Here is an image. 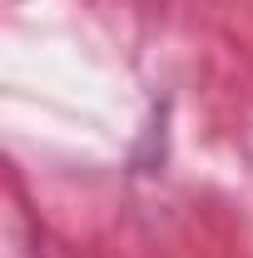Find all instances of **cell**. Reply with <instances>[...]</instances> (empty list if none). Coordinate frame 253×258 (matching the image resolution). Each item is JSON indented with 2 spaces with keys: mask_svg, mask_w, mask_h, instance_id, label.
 Returning a JSON list of instances; mask_svg holds the SVG:
<instances>
[]
</instances>
